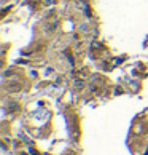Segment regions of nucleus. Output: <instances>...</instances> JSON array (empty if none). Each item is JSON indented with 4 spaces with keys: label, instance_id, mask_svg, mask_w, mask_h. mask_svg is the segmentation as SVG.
Returning <instances> with one entry per match:
<instances>
[{
    "label": "nucleus",
    "instance_id": "nucleus-1",
    "mask_svg": "<svg viewBox=\"0 0 148 155\" xmlns=\"http://www.w3.org/2000/svg\"><path fill=\"white\" fill-rule=\"evenodd\" d=\"M75 88H78V90L84 88V82H83V80H77V82H75Z\"/></svg>",
    "mask_w": 148,
    "mask_h": 155
}]
</instances>
